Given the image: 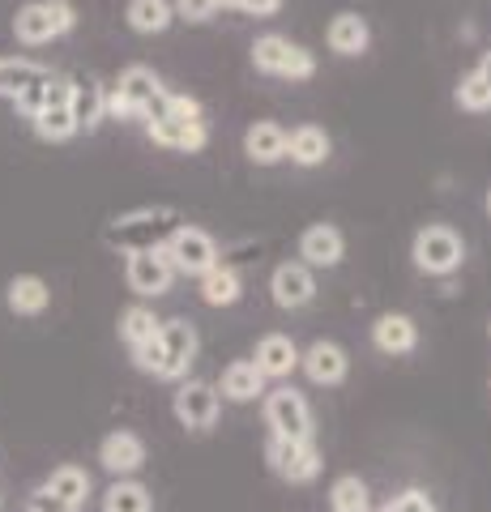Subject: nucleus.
I'll list each match as a JSON object with an SVG mask.
<instances>
[{
  "instance_id": "obj_7",
  "label": "nucleus",
  "mask_w": 491,
  "mask_h": 512,
  "mask_svg": "<svg viewBox=\"0 0 491 512\" xmlns=\"http://www.w3.org/2000/svg\"><path fill=\"white\" fill-rule=\"evenodd\" d=\"M163 256L171 261L176 274L201 278V274H210V269L218 265V244L201 227H188V222H184V227L163 244Z\"/></svg>"
},
{
  "instance_id": "obj_37",
  "label": "nucleus",
  "mask_w": 491,
  "mask_h": 512,
  "mask_svg": "<svg viewBox=\"0 0 491 512\" xmlns=\"http://www.w3.org/2000/svg\"><path fill=\"white\" fill-rule=\"evenodd\" d=\"M240 9L252 13V18H269V13H278V9H282V0H244Z\"/></svg>"
},
{
  "instance_id": "obj_40",
  "label": "nucleus",
  "mask_w": 491,
  "mask_h": 512,
  "mask_svg": "<svg viewBox=\"0 0 491 512\" xmlns=\"http://www.w3.org/2000/svg\"><path fill=\"white\" fill-rule=\"evenodd\" d=\"M218 5H227V9H240V5H244V0H218Z\"/></svg>"
},
{
  "instance_id": "obj_5",
  "label": "nucleus",
  "mask_w": 491,
  "mask_h": 512,
  "mask_svg": "<svg viewBox=\"0 0 491 512\" xmlns=\"http://www.w3.org/2000/svg\"><path fill=\"white\" fill-rule=\"evenodd\" d=\"M47 86H52V73L35 60H5L0 64V99H9L22 116H35L43 107Z\"/></svg>"
},
{
  "instance_id": "obj_2",
  "label": "nucleus",
  "mask_w": 491,
  "mask_h": 512,
  "mask_svg": "<svg viewBox=\"0 0 491 512\" xmlns=\"http://www.w3.org/2000/svg\"><path fill=\"white\" fill-rule=\"evenodd\" d=\"M180 227H184V218L176 210L154 205V210H133V214L116 218L103 239L112 248H120V252H154V248H163Z\"/></svg>"
},
{
  "instance_id": "obj_23",
  "label": "nucleus",
  "mask_w": 491,
  "mask_h": 512,
  "mask_svg": "<svg viewBox=\"0 0 491 512\" xmlns=\"http://www.w3.org/2000/svg\"><path fill=\"white\" fill-rule=\"evenodd\" d=\"M257 372L261 376H291L295 367H299V350H295V342L287 338V333H265V338L257 342Z\"/></svg>"
},
{
  "instance_id": "obj_1",
  "label": "nucleus",
  "mask_w": 491,
  "mask_h": 512,
  "mask_svg": "<svg viewBox=\"0 0 491 512\" xmlns=\"http://www.w3.org/2000/svg\"><path fill=\"white\" fill-rule=\"evenodd\" d=\"M167 86L158 82V73L146 69V64H129L120 73V82L107 90V116H120V120H158L167 116Z\"/></svg>"
},
{
  "instance_id": "obj_39",
  "label": "nucleus",
  "mask_w": 491,
  "mask_h": 512,
  "mask_svg": "<svg viewBox=\"0 0 491 512\" xmlns=\"http://www.w3.org/2000/svg\"><path fill=\"white\" fill-rule=\"evenodd\" d=\"M474 73H479V77H483V82H487V90H491V52L483 56V64H479V69H474Z\"/></svg>"
},
{
  "instance_id": "obj_17",
  "label": "nucleus",
  "mask_w": 491,
  "mask_h": 512,
  "mask_svg": "<svg viewBox=\"0 0 491 512\" xmlns=\"http://www.w3.org/2000/svg\"><path fill=\"white\" fill-rule=\"evenodd\" d=\"M99 461L107 474L129 478L141 470V461H146V444H141V436H133V431H112V436H103V444H99Z\"/></svg>"
},
{
  "instance_id": "obj_22",
  "label": "nucleus",
  "mask_w": 491,
  "mask_h": 512,
  "mask_svg": "<svg viewBox=\"0 0 491 512\" xmlns=\"http://www.w3.org/2000/svg\"><path fill=\"white\" fill-rule=\"evenodd\" d=\"M39 491L52 495L56 504H65L69 512H77V508L86 504V495H90V474L82 466H56L52 474H47V483Z\"/></svg>"
},
{
  "instance_id": "obj_14",
  "label": "nucleus",
  "mask_w": 491,
  "mask_h": 512,
  "mask_svg": "<svg viewBox=\"0 0 491 512\" xmlns=\"http://www.w3.org/2000/svg\"><path fill=\"white\" fill-rule=\"evenodd\" d=\"M69 107H73L77 128L94 133V128L107 120V86L99 82V77H90V73H73L69 77Z\"/></svg>"
},
{
  "instance_id": "obj_32",
  "label": "nucleus",
  "mask_w": 491,
  "mask_h": 512,
  "mask_svg": "<svg viewBox=\"0 0 491 512\" xmlns=\"http://www.w3.org/2000/svg\"><path fill=\"white\" fill-rule=\"evenodd\" d=\"M329 500H334V508H363L368 504V487H363L355 474H342L334 491H329Z\"/></svg>"
},
{
  "instance_id": "obj_28",
  "label": "nucleus",
  "mask_w": 491,
  "mask_h": 512,
  "mask_svg": "<svg viewBox=\"0 0 491 512\" xmlns=\"http://www.w3.org/2000/svg\"><path fill=\"white\" fill-rule=\"evenodd\" d=\"M171 18H176L171 0H129V26L137 35H163Z\"/></svg>"
},
{
  "instance_id": "obj_24",
  "label": "nucleus",
  "mask_w": 491,
  "mask_h": 512,
  "mask_svg": "<svg viewBox=\"0 0 491 512\" xmlns=\"http://www.w3.org/2000/svg\"><path fill=\"white\" fill-rule=\"evenodd\" d=\"M325 39H329V47H334L338 56H363L368 52V43H372V30H368V22H363L359 13H338V18L329 22Z\"/></svg>"
},
{
  "instance_id": "obj_21",
  "label": "nucleus",
  "mask_w": 491,
  "mask_h": 512,
  "mask_svg": "<svg viewBox=\"0 0 491 512\" xmlns=\"http://www.w3.org/2000/svg\"><path fill=\"white\" fill-rule=\"evenodd\" d=\"M244 154L252 158V163H278V158H287V128L274 124V120H257L244 133Z\"/></svg>"
},
{
  "instance_id": "obj_36",
  "label": "nucleus",
  "mask_w": 491,
  "mask_h": 512,
  "mask_svg": "<svg viewBox=\"0 0 491 512\" xmlns=\"http://www.w3.org/2000/svg\"><path fill=\"white\" fill-rule=\"evenodd\" d=\"M427 504H432V500H427V495L423 491H402L398 495V500H389L385 508H380V512H423Z\"/></svg>"
},
{
  "instance_id": "obj_43",
  "label": "nucleus",
  "mask_w": 491,
  "mask_h": 512,
  "mask_svg": "<svg viewBox=\"0 0 491 512\" xmlns=\"http://www.w3.org/2000/svg\"><path fill=\"white\" fill-rule=\"evenodd\" d=\"M0 64H5V56H0Z\"/></svg>"
},
{
  "instance_id": "obj_8",
  "label": "nucleus",
  "mask_w": 491,
  "mask_h": 512,
  "mask_svg": "<svg viewBox=\"0 0 491 512\" xmlns=\"http://www.w3.org/2000/svg\"><path fill=\"white\" fill-rule=\"evenodd\" d=\"M265 423L278 440H312V410L295 389H274L265 397Z\"/></svg>"
},
{
  "instance_id": "obj_12",
  "label": "nucleus",
  "mask_w": 491,
  "mask_h": 512,
  "mask_svg": "<svg viewBox=\"0 0 491 512\" xmlns=\"http://www.w3.org/2000/svg\"><path fill=\"white\" fill-rule=\"evenodd\" d=\"M158 342H163V380H184L188 363L197 359V329L188 320H167L158 325Z\"/></svg>"
},
{
  "instance_id": "obj_6",
  "label": "nucleus",
  "mask_w": 491,
  "mask_h": 512,
  "mask_svg": "<svg viewBox=\"0 0 491 512\" xmlns=\"http://www.w3.org/2000/svg\"><path fill=\"white\" fill-rule=\"evenodd\" d=\"M410 256H415V265L423 269V274L445 278V274H453V269L466 261V248H462V235H457L453 227H440V222H432V227H423L415 235V248H410Z\"/></svg>"
},
{
  "instance_id": "obj_3",
  "label": "nucleus",
  "mask_w": 491,
  "mask_h": 512,
  "mask_svg": "<svg viewBox=\"0 0 491 512\" xmlns=\"http://www.w3.org/2000/svg\"><path fill=\"white\" fill-rule=\"evenodd\" d=\"M73 26H77V13L69 0H30V5L18 9V18H13V35L26 47H43L60 35H69Z\"/></svg>"
},
{
  "instance_id": "obj_31",
  "label": "nucleus",
  "mask_w": 491,
  "mask_h": 512,
  "mask_svg": "<svg viewBox=\"0 0 491 512\" xmlns=\"http://www.w3.org/2000/svg\"><path fill=\"white\" fill-rule=\"evenodd\" d=\"M158 325H163V320H158L150 308H141V303H133V308H124V312H120V338L129 342L133 350H137V346H146L154 333H158Z\"/></svg>"
},
{
  "instance_id": "obj_11",
  "label": "nucleus",
  "mask_w": 491,
  "mask_h": 512,
  "mask_svg": "<svg viewBox=\"0 0 491 512\" xmlns=\"http://www.w3.org/2000/svg\"><path fill=\"white\" fill-rule=\"evenodd\" d=\"M269 466H274L287 483H308L321 474V453L312 448V440H269Z\"/></svg>"
},
{
  "instance_id": "obj_41",
  "label": "nucleus",
  "mask_w": 491,
  "mask_h": 512,
  "mask_svg": "<svg viewBox=\"0 0 491 512\" xmlns=\"http://www.w3.org/2000/svg\"><path fill=\"white\" fill-rule=\"evenodd\" d=\"M334 512H372L368 504H363V508H334Z\"/></svg>"
},
{
  "instance_id": "obj_19",
  "label": "nucleus",
  "mask_w": 491,
  "mask_h": 512,
  "mask_svg": "<svg viewBox=\"0 0 491 512\" xmlns=\"http://www.w3.org/2000/svg\"><path fill=\"white\" fill-rule=\"evenodd\" d=\"M299 367L308 372L312 384H342L351 359H346V350L338 342H312L308 355H299Z\"/></svg>"
},
{
  "instance_id": "obj_16",
  "label": "nucleus",
  "mask_w": 491,
  "mask_h": 512,
  "mask_svg": "<svg viewBox=\"0 0 491 512\" xmlns=\"http://www.w3.org/2000/svg\"><path fill=\"white\" fill-rule=\"evenodd\" d=\"M269 291H274V303L278 308H304V303H312L316 295V282H312V269L304 261H287L274 269V278H269Z\"/></svg>"
},
{
  "instance_id": "obj_34",
  "label": "nucleus",
  "mask_w": 491,
  "mask_h": 512,
  "mask_svg": "<svg viewBox=\"0 0 491 512\" xmlns=\"http://www.w3.org/2000/svg\"><path fill=\"white\" fill-rule=\"evenodd\" d=\"M133 359H137L141 372H150V376L163 380V342H158V333H154L146 346H137V350H133Z\"/></svg>"
},
{
  "instance_id": "obj_38",
  "label": "nucleus",
  "mask_w": 491,
  "mask_h": 512,
  "mask_svg": "<svg viewBox=\"0 0 491 512\" xmlns=\"http://www.w3.org/2000/svg\"><path fill=\"white\" fill-rule=\"evenodd\" d=\"M26 512H69V508H65V504H56L52 495L35 491V495H30V504H26Z\"/></svg>"
},
{
  "instance_id": "obj_30",
  "label": "nucleus",
  "mask_w": 491,
  "mask_h": 512,
  "mask_svg": "<svg viewBox=\"0 0 491 512\" xmlns=\"http://www.w3.org/2000/svg\"><path fill=\"white\" fill-rule=\"evenodd\" d=\"M103 512H150V491L133 478H116L103 495Z\"/></svg>"
},
{
  "instance_id": "obj_25",
  "label": "nucleus",
  "mask_w": 491,
  "mask_h": 512,
  "mask_svg": "<svg viewBox=\"0 0 491 512\" xmlns=\"http://www.w3.org/2000/svg\"><path fill=\"white\" fill-rule=\"evenodd\" d=\"M5 303H9V312H18V316H39L47 303H52V291H47V282L39 274H18L5 286Z\"/></svg>"
},
{
  "instance_id": "obj_27",
  "label": "nucleus",
  "mask_w": 491,
  "mask_h": 512,
  "mask_svg": "<svg viewBox=\"0 0 491 512\" xmlns=\"http://www.w3.org/2000/svg\"><path fill=\"white\" fill-rule=\"evenodd\" d=\"M240 295H244V286L231 265L218 261L210 274H201V299L210 303V308H231V303H240Z\"/></svg>"
},
{
  "instance_id": "obj_35",
  "label": "nucleus",
  "mask_w": 491,
  "mask_h": 512,
  "mask_svg": "<svg viewBox=\"0 0 491 512\" xmlns=\"http://www.w3.org/2000/svg\"><path fill=\"white\" fill-rule=\"evenodd\" d=\"M171 9H176L180 18H188V22H205V18H214L218 0H176Z\"/></svg>"
},
{
  "instance_id": "obj_18",
  "label": "nucleus",
  "mask_w": 491,
  "mask_h": 512,
  "mask_svg": "<svg viewBox=\"0 0 491 512\" xmlns=\"http://www.w3.org/2000/svg\"><path fill=\"white\" fill-rule=\"evenodd\" d=\"M346 252V239L338 227H329V222H316V227L304 231L299 239V256H304L308 269H334Z\"/></svg>"
},
{
  "instance_id": "obj_15",
  "label": "nucleus",
  "mask_w": 491,
  "mask_h": 512,
  "mask_svg": "<svg viewBox=\"0 0 491 512\" xmlns=\"http://www.w3.org/2000/svg\"><path fill=\"white\" fill-rule=\"evenodd\" d=\"M146 133L154 146H167V150H180V154H197L205 146V120H184V116H158L146 124Z\"/></svg>"
},
{
  "instance_id": "obj_42",
  "label": "nucleus",
  "mask_w": 491,
  "mask_h": 512,
  "mask_svg": "<svg viewBox=\"0 0 491 512\" xmlns=\"http://www.w3.org/2000/svg\"><path fill=\"white\" fill-rule=\"evenodd\" d=\"M487 214H491V188H487Z\"/></svg>"
},
{
  "instance_id": "obj_4",
  "label": "nucleus",
  "mask_w": 491,
  "mask_h": 512,
  "mask_svg": "<svg viewBox=\"0 0 491 512\" xmlns=\"http://www.w3.org/2000/svg\"><path fill=\"white\" fill-rule=\"evenodd\" d=\"M252 64L269 77H291V82H308V77L316 73V56L308 52V47H299V43L282 39V35H261L257 43H252Z\"/></svg>"
},
{
  "instance_id": "obj_33",
  "label": "nucleus",
  "mask_w": 491,
  "mask_h": 512,
  "mask_svg": "<svg viewBox=\"0 0 491 512\" xmlns=\"http://www.w3.org/2000/svg\"><path fill=\"white\" fill-rule=\"evenodd\" d=\"M457 103H462L466 111H487L491 107V90H487V82L479 73L462 77V86H457Z\"/></svg>"
},
{
  "instance_id": "obj_26",
  "label": "nucleus",
  "mask_w": 491,
  "mask_h": 512,
  "mask_svg": "<svg viewBox=\"0 0 491 512\" xmlns=\"http://www.w3.org/2000/svg\"><path fill=\"white\" fill-rule=\"evenodd\" d=\"M287 158H291V163H299V167H321L325 158H329L325 128H316V124L295 128V133L287 137Z\"/></svg>"
},
{
  "instance_id": "obj_9",
  "label": "nucleus",
  "mask_w": 491,
  "mask_h": 512,
  "mask_svg": "<svg viewBox=\"0 0 491 512\" xmlns=\"http://www.w3.org/2000/svg\"><path fill=\"white\" fill-rule=\"evenodd\" d=\"M124 278H129V286H133L141 299H158V295L171 291V278H176V269H171L163 248H154V252H129V261H124Z\"/></svg>"
},
{
  "instance_id": "obj_29",
  "label": "nucleus",
  "mask_w": 491,
  "mask_h": 512,
  "mask_svg": "<svg viewBox=\"0 0 491 512\" xmlns=\"http://www.w3.org/2000/svg\"><path fill=\"white\" fill-rule=\"evenodd\" d=\"M261 389H265V376L257 372L252 359L231 363L223 372V393L231 397V402H252V397H261Z\"/></svg>"
},
{
  "instance_id": "obj_13",
  "label": "nucleus",
  "mask_w": 491,
  "mask_h": 512,
  "mask_svg": "<svg viewBox=\"0 0 491 512\" xmlns=\"http://www.w3.org/2000/svg\"><path fill=\"white\" fill-rule=\"evenodd\" d=\"M176 419L188 431H205L218 419V389L205 380H184L176 389Z\"/></svg>"
},
{
  "instance_id": "obj_10",
  "label": "nucleus",
  "mask_w": 491,
  "mask_h": 512,
  "mask_svg": "<svg viewBox=\"0 0 491 512\" xmlns=\"http://www.w3.org/2000/svg\"><path fill=\"white\" fill-rule=\"evenodd\" d=\"M30 120H35V133L43 141H69L77 133V120H73V107H69V82H56L52 77V86L43 94V107Z\"/></svg>"
},
{
  "instance_id": "obj_20",
  "label": "nucleus",
  "mask_w": 491,
  "mask_h": 512,
  "mask_svg": "<svg viewBox=\"0 0 491 512\" xmlns=\"http://www.w3.org/2000/svg\"><path fill=\"white\" fill-rule=\"evenodd\" d=\"M372 342H376V350H385V355H410V350L419 346V325L402 312H385L372 325Z\"/></svg>"
}]
</instances>
